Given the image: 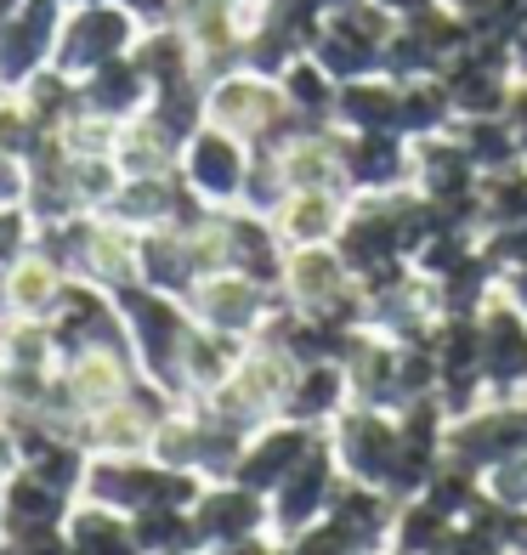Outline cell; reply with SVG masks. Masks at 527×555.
<instances>
[{"mask_svg": "<svg viewBox=\"0 0 527 555\" xmlns=\"http://www.w3.org/2000/svg\"><path fill=\"white\" fill-rule=\"evenodd\" d=\"M499 289H505L511 307L527 318V267H505V272H499Z\"/></svg>", "mask_w": 527, "mask_h": 555, "instance_id": "3957f363", "label": "cell"}, {"mask_svg": "<svg viewBox=\"0 0 527 555\" xmlns=\"http://www.w3.org/2000/svg\"><path fill=\"white\" fill-rule=\"evenodd\" d=\"M505 544H511V555H527V511L511 516V539H505Z\"/></svg>", "mask_w": 527, "mask_h": 555, "instance_id": "277c9868", "label": "cell"}, {"mask_svg": "<svg viewBox=\"0 0 527 555\" xmlns=\"http://www.w3.org/2000/svg\"><path fill=\"white\" fill-rule=\"evenodd\" d=\"M346 227V205L330 193V188H300L290 198V244L300 249H323L335 233Z\"/></svg>", "mask_w": 527, "mask_h": 555, "instance_id": "6da1fadb", "label": "cell"}, {"mask_svg": "<svg viewBox=\"0 0 527 555\" xmlns=\"http://www.w3.org/2000/svg\"><path fill=\"white\" fill-rule=\"evenodd\" d=\"M476 488H483L488 504H499L505 516H522L527 511V453H505L476 470Z\"/></svg>", "mask_w": 527, "mask_h": 555, "instance_id": "7a4b0ae2", "label": "cell"}]
</instances>
